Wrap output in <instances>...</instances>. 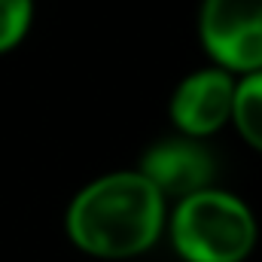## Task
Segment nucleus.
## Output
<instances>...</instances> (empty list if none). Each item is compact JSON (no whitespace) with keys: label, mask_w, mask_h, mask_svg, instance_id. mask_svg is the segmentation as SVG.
Segmentation results:
<instances>
[{"label":"nucleus","mask_w":262,"mask_h":262,"mask_svg":"<svg viewBox=\"0 0 262 262\" xmlns=\"http://www.w3.org/2000/svg\"><path fill=\"white\" fill-rule=\"evenodd\" d=\"M229 122L244 137L247 146L262 152V70L235 76V98H232Z\"/></svg>","instance_id":"obj_6"},{"label":"nucleus","mask_w":262,"mask_h":262,"mask_svg":"<svg viewBox=\"0 0 262 262\" xmlns=\"http://www.w3.org/2000/svg\"><path fill=\"white\" fill-rule=\"evenodd\" d=\"M198 40L235 76L262 70V0H201Z\"/></svg>","instance_id":"obj_3"},{"label":"nucleus","mask_w":262,"mask_h":262,"mask_svg":"<svg viewBox=\"0 0 262 262\" xmlns=\"http://www.w3.org/2000/svg\"><path fill=\"white\" fill-rule=\"evenodd\" d=\"M165 232L183 262H247L259 241L250 204L220 186H204L168 204Z\"/></svg>","instance_id":"obj_2"},{"label":"nucleus","mask_w":262,"mask_h":262,"mask_svg":"<svg viewBox=\"0 0 262 262\" xmlns=\"http://www.w3.org/2000/svg\"><path fill=\"white\" fill-rule=\"evenodd\" d=\"M235 98V73L210 64L183 76L168 101V116L177 134L207 140L223 131L232 119Z\"/></svg>","instance_id":"obj_4"},{"label":"nucleus","mask_w":262,"mask_h":262,"mask_svg":"<svg viewBox=\"0 0 262 262\" xmlns=\"http://www.w3.org/2000/svg\"><path fill=\"white\" fill-rule=\"evenodd\" d=\"M137 171L171 204V201L192 195L204 186H213L216 159L204 146V140L186 137V134H171L143 152Z\"/></svg>","instance_id":"obj_5"},{"label":"nucleus","mask_w":262,"mask_h":262,"mask_svg":"<svg viewBox=\"0 0 262 262\" xmlns=\"http://www.w3.org/2000/svg\"><path fill=\"white\" fill-rule=\"evenodd\" d=\"M34 0H0V55L12 52L31 31Z\"/></svg>","instance_id":"obj_7"},{"label":"nucleus","mask_w":262,"mask_h":262,"mask_svg":"<svg viewBox=\"0 0 262 262\" xmlns=\"http://www.w3.org/2000/svg\"><path fill=\"white\" fill-rule=\"evenodd\" d=\"M168 223V198L137 168L110 171L70 198L64 232L95 259H134L159 244Z\"/></svg>","instance_id":"obj_1"}]
</instances>
